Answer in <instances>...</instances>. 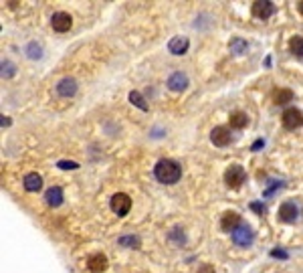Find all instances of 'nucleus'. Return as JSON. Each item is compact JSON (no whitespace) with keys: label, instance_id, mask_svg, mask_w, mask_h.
<instances>
[{"label":"nucleus","instance_id":"nucleus-18","mask_svg":"<svg viewBox=\"0 0 303 273\" xmlns=\"http://www.w3.org/2000/svg\"><path fill=\"white\" fill-rule=\"evenodd\" d=\"M228 49H230L232 55H245L249 51V43L245 39H241V37H234V39H230Z\"/></svg>","mask_w":303,"mask_h":273},{"label":"nucleus","instance_id":"nucleus-8","mask_svg":"<svg viewBox=\"0 0 303 273\" xmlns=\"http://www.w3.org/2000/svg\"><path fill=\"white\" fill-rule=\"evenodd\" d=\"M297 215H299V211H297V204L295 202H283L281 207H279V213H277L281 223H295Z\"/></svg>","mask_w":303,"mask_h":273},{"label":"nucleus","instance_id":"nucleus-6","mask_svg":"<svg viewBox=\"0 0 303 273\" xmlns=\"http://www.w3.org/2000/svg\"><path fill=\"white\" fill-rule=\"evenodd\" d=\"M50 27H53V30H57V32H67L73 27L71 14L69 12H55L53 16H50Z\"/></svg>","mask_w":303,"mask_h":273},{"label":"nucleus","instance_id":"nucleus-15","mask_svg":"<svg viewBox=\"0 0 303 273\" xmlns=\"http://www.w3.org/2000/svg\"><path fill=\"white\" fill-rule=\"evenodd\" d=\"M45 198H47V204L49 207H61L63 204V191L59 189V186H53V189H49L45 192Z\"/></svg>","mask_w":303,"mask_h":273},{"label":"nucleus","instance_id":"nucleus-32","mask_svg":"<svg viewBox=\"0 0 303 273\" xmlns=\"http://www.w3.org/2000/svg\"><path fill=\"white\" fill-rule=\"evenodd\" d=\"M2 126H10V119H8V117H4V115H2Z\"/></svg>","mask_w":303,"mask_h":273},{"label":"nucleus","instance_id":"nucleus-12","mask_svg":"<svg viewBox=\"0 0 303 273\" xmlns=\"http://www.w3.org/2000/svg\"><path fill=\"white\" fill-rule=\"evenodd\" d=\"M188 47H190L188 37H174L168 43V51H170L172 55H184L188 51Z\"/></svg>","mask_w":303,"mask_h":273},{"label":"nucleus","instance_id":"nucleus-19","mask_svg":"<svg viewBox=\"0 0 303 273\" xmlns=\"http://www.w3.org/2000/svg\"><path fill=\"white\" fill-rule=\"evenodd\" d=\"M273 101L277 106H285V104H289V101H293V91L291 89H277L273 93Z\"/></svg>","mask_w":303,"mask_h":273},{"label":"nucleus","instance_id":"nucleus-30","mask_svg":"<svg viewBox=\"0 0 303 273\" xmlns=\"http://www.w3.org/2000/svg\"><path fill=\"white\" fill-rule=\"evenodd\" d=\"M263 146H265V142H263V140H257L255 144L251 146V150H252V152H259V148H263Z\"/></svg>","mask_w":303,"mask_h":273},{"label":"nucleus","instance_id":"nucleus-20","mask_svg":"<svg viewBox=\"0 0 303 273\" xmlns=\"http://www.w3.org/2000/svg\"><path fill=\"white\" fill-rule=\"evenodd\" d=\"M289 51H291L295 57L303 59V37H293L289 41Z\"/></svg>","mask_w":303,"mask_h":273},{"label":"nucleus","instance_id":"nucleus-21","mask_svg":"<svg viewBox=\"0 0 303 273\" xmlns=\"http://www.w3.org/2000/svg\"><path fill=\"white\" fill-rule=\"evenodd\" d=\"M120 247H127V249H138L140 247V239L133 237V235H127V237H122L120 241H117Z\"/></svg>","mask_w":303,"mask_h":273},{"label":"nucleus","instance_id":"nucleus-33","mask_svg":"<svg viewBox=\"0 0 303 273\" xmlns=\"http://www.w3.org/2000/svg\"><path fill=\"white\" fill-rule=\"evenodd\" d=\"M297 10H299V12L303 14V2H299V4H297Z\"/></svg>","mask_w":303,"mask_h":273},{"label":"nucleus","instance_id":"nucleus-29","mask_svg":"<svg viewBox=\"0 0 303 273\" xmlns=\"http://www.w3.org/2000/svg\"><path fill=\"white\" fill-rule=\"evenodd\" d=\"M271 257H277V259H287V257H289V253H287V251H283V249H273V251H271Z\"/></svg>","mask_w":303,"mask_h":273},{"label":"nucleus","instance_id":"nucleus-31","mask_svg":"<svg viewBox=\"0 0 303 273\" xmlns=\"http://www.w3.org/2000/svg\"><path fill=\"white\" fill-rule=\"evenodd\" d=\"M198 273H214V267H212V265H204Z\"/></svg>","mask_w":303,"mask_h":273},{"label":"nucleus","instance_id":"nucleus-3","mask_svg":"<svg viewBox=\"0 0 303 273\" xmlns=\"http://www.w3.org/2000/svg\"><path fill=\"white\" fill-rule=\"evenodd\" d=\"M109 207L117 217H126L129 213V209H131V198L126 192H115L111 196V200H109Z\"/></svg>","mask_w":303,"mask_h":273},{"label":"nucleus","instance_id":"nucleus-10","mask_svg":"<svg viewBox=\"0 0 303 273\" xmlns=\"http://www.w3.org/2000/svg\"><path fill=\"white\" fill-rule=\"evenodd\" d=\"M186 87H188V75L186 73L176 71V73H172L170 77H168V89H170V91L180 93V91H184Z\"/></svg>","mask_w":303,"mask_h":273},{"label":"nucleus","instance_id":"nucleus-1","mask_svg":"<svg viewBox=\"0 0 303 273\" xmlns=\"http://www.w3.org/2000/svg\"><path fill=\"white\" fill-rule=\"evenodd\" d=\"M154 176H156L162 184H176V182L180 180V176H182V168H180L178 162L164 158V160H160V162L154 166Z\"/></svg>","mask_w":303,"mask_h":273},{"label":"nucleus","instance_id":"nucleus-26","mask_svg":"<svg viewBox=\"0 0 303 273\" xmlns=\"http://www.w3.org/2000/svg\"><path fill=\"white\" fill-rule=\"evenodd\" d=\"M57 166H59V168H63V170H77V168H79V164H77V162H69V160H61Z\"/></svg>","mask_w":303,"mask_h":273},{"label":"nucleus","instance_id":"nucleus-24","mask_svg":"<svg viewBox=\"0 0 303 273\" xmlns=\"http://www.w3.org/2000/svg\"><path fill=\"white\" fill-rule=\"evenodd\" d=\"M170 239H174V241H176L178 245H182L184 241H186V237H184L182 229H172V231H170Z\"/></svg>","mask_w":303,"mask_h":273},{"label":"nucleus","instance_id":"nucleus-2","mask_svg":"<svg viewBox=\"0 0 303 273\" xmlns=\"http://www.w3.org/2000/svg\"><path fill=\"white\" fill-rule=\"evenodd\" d=\"M247 180V172H245V168L239 166V164H232L227 168V172H225V182L230 191H239L241 186L245 184Z\"/></svg>","mask_w":303,"mask_h":273},{"label":"nucleus","instance_id":"nucleus-11","mask_svg":"<svg viewBox=\"0 0 303 273\" xmlns=\"http://www.w3.org/2000/svg\"><path fill=\"white\" fill-rule=\"evenodd\" d=\"M57 93L61 97H73L77 93V81L73 77H65L57 83Z\"/></svg>","mask_w":303,"mask_h":273},{"label":"nucleus","instance_id":"nucleus-13","mask_svg":"<svg viewBox=\"0 0 303 273\" xmlns=\"http://www.w3.org/2000/svg\"><path fill=\"white\" fill-rule=\"evenodd\" d=\"M87 267L93 273H103L107 269V257L103 253H93L89 257V261H87Z\"/></svg>","mask_w":303,"mask_h":273},{"label":"nucleus","instance_id":"nucleus-4","mask_svg":"<svg viewBox=\"0 0 303 273\" xmlns=\"http://www.w3.org/2000/svg\"><path fill=\"white\" fill-rule=\"evenodd\" d=\"M230 237H232L234 245H239V247H249V245L252 243V239H255V233H252V229H251L249 225L241 223L237 229L230 233Z\"/></svg>","mask_w":303,"mask_h":273},{"label":"nucleus","instance_id":"nucleus-16","mask_svg":"<svg viewBox=\"0 0 303 273\" xmlns=\"http://www.w3.org/2000/svg\"><path fill=\"white\" fill-rule=\"evenodd\" d=\"M25 189H26L28 192L41 191V189H43V178H41V174H37V172L26 174V176H25Z\"/></svg>","mask_w":303,"mask_h":273},{"label":"nucleus","instance_id":"nucleus-22","mask_svg":"<svg viewBox=\"0 0 303 273\" xmlns=\"http://www.w3.org/2000/svg\"><path fill=\"white\" fill-rule=\"evenodd\" d=\"M129 101H131L133 106H138L142 111H148V104H146L144 97H142L138 91H131V93H129Z\"/></svg>","mask_w":303,"mask_h":273},{"label":"nucleus","instance_id":"nucleus-23","mask_svg":"<svg viewBox=\"0 0 303 273\" xmlns=\"http://www.w3.org/2000/svg\"><path fill=\"white\" fill-rule=\"evenodd\" d=\"M26 55H28L30 59H41V57H43V49H41V45L30 43V45L26 47Z\"/></svg>","mask_w":303,"mask_h":273},{"label":"nucleus","instance_id":"nucleus-5","mask_svg":"<svg viewBox=\"0 0 303 273\" xmlns=\"http://www.w3.org/2000/svg\"><path fill=\"white\" fill-rule=\"evenodd\" d=\"M281 122L287 130H297L303 126V111L297 108H287L281 115Z\"/></svg>","mask_w":303,"mask_h":273},{"label":"nucleus","instance_id":"nucleus-17","mask_svg":"<svg viewBox=\"0 0 303 273\" xmlns=\"http://www.w3.org/2000/svg\"><path fill=\"white\" fill-rule=\"evenodd\" d=\"M228 119H230V128H234V130H243L249 126V115L245 111H234V113H230Z\"/></svg>","mask_w":303,"mask_h":273},{"label":"nucleus","instance_id":"nucleus-9","mask_svg":"<svg viewBox=\"0 0 303 273\" xmlns=\"http://www.w3.org/2000/svg\"><path fill=\"white\" fill-rule=\"evenodd\" d=\"M275 12V4L273 2H269V0H259V2L252 4V16H257L259 21H267V19H271Z\"/></svg>","mask_w":303,"mask_h":273},{"label":"nucleus","instance_id":"nucleus-28","mask_svg":"<svg viewBox=\"0 0 303 273\" xmlns=\"http://www.w3.org/2000/svg\"><path fill=\"white\" fill-rule=\"evenodd\" d=\"M251 209L255 211L257 215H265V213H267V209H265L263 202H251Z\"/></svg>","mask_w":303,"mask_h":273},{"label":"nucleus","instance_id":"nucleus-7","mask_svg":"<svg viewBox=\"0 0 303 273\" xmlns=\"http://www.w3.org/2000/svg\"><path fill=\"white\" fill-rule=\"evenodd\" d=\"M230 140H232L230 130H228V128H225V126H218V128H214V130L210 132V142H212L214 146H218V148H225V146H228V144H230Z\"/></svg>","mask_w":303,"mask_h":273},{"label":"nucleus","instance_id":"nucleus-25","mask_svg":"<svg viewBox=\"0 0 303 273\" xmlns=\"http://www.w3.org/2000/svg\"><path fill=\"white\" fill-rule=\"evenodd\" d=\"M14 75V65L10 61H2V77H12Z\"/></svg>","mask_w":303,"mask_h":273},{"label":"nucleus","instance_id":"nucleus-27","mask_svg":"<svg viewBox=\"0 0 303 273\" xmlns=\"http://www.w3.org/2000/svg\"><path fill=\"white\" fill-rule=\"evenodd\" d=\"M281 186H283V182H279V180H273V184L269 186V189L263 192V196H271V194H273L277 189H281Z\"/></svg>","mask_w":303,"mask_h":273},{"label":"nucleus","instance_id":"nucleus-14","mask_svg":"<svg viewBox=\"0 0 303 273\" xmlns=\"http://www.w3.org/2000/svg\"><path fill=\"white\" fill-rule=\"evenodd\" d=\"M241 225V215L239 213H234V211H228V213H225L223 215V218H221V227H223V231H234Z\"/></svg>","mask_w":303,"mask_h":273}]
</instances>
